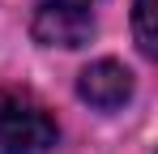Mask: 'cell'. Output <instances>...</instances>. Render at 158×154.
Returning <instances> with one entry per match:
<instances>
[{
    "label": "cell",
    "instance_id": "3957f363",
    "mask_svg": "<svg viewBox=\"0 0 158 154\" xmlns=\"http://www.w3.org/2000/svg\"><path fill=\"white\" fill-rule=\"evenodd\" d=\"M77 94L98 111H115V107H124L132 99V73L120 60H94L90 69H81Z\"/></svg>",
    "mask_w": 158,
    "mask_h": 154
},
{
    "label": "cell",
    "instance_id": "6da1fadb",
    "mask_svg": "<svg viewBox=\"0 0 158 154\" xmlns=\"http://www.w3.org/2000/svg\"><path fill=\"white\" fill-rule=\"evenodd\" d=\"M56 137L60 128L34 94L0 86V154H47Z\"/></svg>",
    "mask_w": 158,
    "mask_h": 154
},
{
    "label": "cell",
    "instance_id": "7a4b0ae2",
    "mask_svg": "<svg viewBox=\"0 0 158 154\" xmlns=\"http://www.w3.org/2000/svg\"><path fill=\"white\" fill-rule=\"evenodd\" d=\"M30 30L43 47H81L94 34V4H85V0H39Z\"/></svg>",
    "mask_w": 158,
    "mask_h": 154
},
{
    "label": "cell",
    "instance_id": "5b68a950",
    "mask_svg": "<svg viewBox=\"0 0 158 154\" xmlns=\"http://www.w3.org/2000/svg\"><path fill=\"white\" fill-rule=\"evenodd\" d=\"M85 4H94V0H85Z\"/></svg>",
    "mask_w": 158,
    "mask_h": 154
},
{
    "label": "cell",
    "instance_id": "277c9868",
    "mask_svg": "<svg viewBox=\"0 0 158 154\" xmlns=\"http://www.w3.org/2000/svg\"><path fill=\"white\" fill-rule=\"evenodd\" d=\"M132 30H137V47L145 56L158 51V34H154V0H137L132 4Z\"/></svg>",
    "mask_w": 158,
    "mask_h": 154
}]
</instances>
